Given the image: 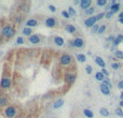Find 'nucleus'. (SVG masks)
Instances as JSON below:
<instances>
[{"mask_svg":"<svg viewBox=\"0 0 123 118\" xmlns=\"http://www.w3.org/2000/svg\"><path fill=\"white\" fill-rule=\"evenodd\" d=\"M14 35H15V30H14L11 26H5V27L2 29V35L5 38H7V39L12 38Z\"/></svg>","mask_w":123,"mask_h":118,"instance_id":"nucleus-1","label":"nucleus"},{"mask_svg":"<svg viewBox=\"0 0 123 118\" xmlns=\"http://www.w3.org/2000/svg\"><path fill=\"white\" fill-rule=\"evenodd\" d=\"M5 116H7V117L12 118V117H14V116H15V114H16V109H14L13 106H9V107H7V109H5Z\"/></svg>","mask_w":123,"mask_h":118,"instance_id":"nucleus-2","label":"nucleus"},{"mask_svg":"<svg viewBox=\"0 0 123 118\" xmlns=\"http://www.w3.org/2000/svg\"><path fill=\"white\" fill-rule=\"evenodd\" d=\"M97 22V18H96V16H92V17H89L88 19H85V22H84V24H85L86 27H93V26H95V23Z\"/></svg>","mask_w":123,"mask_h":118,"instance_id":"nucleus-3","label":"nucleus"},{"mask_svg":"<svg viewBox=\"0 0 123 118\" xmlns=\"http://www.w3.org/2000/svg\"><path fill=\"white\" fill-rule=\"evenodd\" d=\"M71 62V57L69 55H63L60 57V63L63 66H68Z\"/></svg>","mask_w":123,"mask_h":118,"instance_id":"nucleus-4","label":"nucleus"},{"mask_svg":"<svg viewBox=\"0 0 123 118\" xmlns=\"http://www.w3.org/2000/svg\"><path fill=\"white\" fill-rule=\"evenodd\" d=\"M91 3H92L91 0H81V1H80V7H81V9L86 11L88 9H90Z\"/></svg>","mask_w":123,"mask_h":118,"instance_id":"nucleus-5","label":"nucleus"},{"mask_svg":"<svg viewBox=\"0 0 123 118\" xmlns=\"http://www.w3.org/2000/svg\"><path fill=\"white\" fill-rule=\"evenodd\" d=\"M72 45L76 47H82L84 45V41L82 39H80V38H77V39L74 40V42H72Z\"/></svg>","mask_w":123,"mask_h":118,"instance_id":"nucleus-6","label":"nucleus"},{"mask_svg":"<svg viewBox=\"0 0 123 118\" xmlns=\"http://www.w3.org/2000/svg\"><path fill=\"white\" fill-rule=\"evenodd\" d=\"M100 91H102L103 95L109 96V93H110V88L108 87L107 85H105V84H102V85H100Z\"/></svg>","mask_w":123,"mask_h":118,"instance_id":"nucleus-7","label":"nucleus"},{"mask_svg":"<svg viewBox=\"0 0 123 118\" xmlns=\"http://www.w3.org/2000/svg\"><path fill=\"white\" fill-rule=\"evenodd\" d=\"M0 85H1V87L2 88H9L10 86H11V82H10V79H8V77H5V79H1Z\"/></svg>","mask_w":123,"mask_h":118,"instance_id":"nucleus-8","label":"nucleus"},{"mask_svg":"<svg viewBox=\"0 0 123 118\" xmlns=\"http://www.w3.org/2000/svg\"><path fill=\"white\" fill-rule=\"evenodd\" d=\"M29 41H30V43H33V44H38L40 42V39H39L38 35H30L29 37Z\"/></svg>","mask_w":123,"mask_h":118,"instance_id":"nucleus-9","label":"nucleus"},{"mask_svg":"<svg viewBox=\"0 0 123 118\" xmlns=\"http://www.w3.org/2000/svg\"><path fill=\"white\" fill-rule=\"evenodd\" d=\"M65 79H66V82H67L68 84H72L74 81H76V76H74V74H67Z\"/></svg>","mask_w":123,"mask_h":118,"instance_id":"nucleus-10","label":"nucleus"},{"mask_svg":"<svg viewBox=\"0 0 123 118\" xmlns=\"http://www.w3.org/2000/svg\"><path fill=\"white\" fill-rule=\"evenodd\" d=\"M45 25L48 26V27H54L55 26V19L52 18V17H49V18L45 21Z\"/></svg>","mask_w":123,"mask_h":118,"instance_id":"nucleus-11","label":"nucleus"},{"mask_svg":"<svg viewBox=\"0 0 123 118\" xmlns=\"http://www.w3.org/2000/svg\"><path fill=\"white\" fill-rule=\"evenodd\" d=\"M95 62L97 63L99 67H102L103 69H105V61L103 60L102 57H96V58H95Z\"/></svg>","mask_w":123,"mask_h":118,"instance_id":"nucleus-12","label":"nucleus"},{"mask_svg":"<svg viewBox=\"0 0 123 118\" xmlns=\"http://www.w3.org/2000/svg\"><path fill=\"white\" fill-rule=\"evenodd\" d=\"M54 43H55L56 45H58V46H63V45H64V40H63V38L56 37L55 39H54Z\"/></svg>","mask_w":123,"mask_h":118,"instance_id":"nucleus-13","label":"nucleus"},{"mask_svg":"<svg viewBox=\"0 0 123 118\" xmlns=\"http://www.w3.org/2000/svg\"><path fill=\"white\" fill-rule=\"evenodd\" d=\"M37 21L36 19H29V21H27V23H26V25H27L28 28H31V27H36L37 26Z\"/></svg>","mask_w":123,"mask_h":118,"instance_id":"nucleus-14","label":"nucleus"},{"mask_svg":"<svg viewBox=\"0 0 123 118\" xmlns=\"http://www.w3.org/2000/svg\"><path fill=\"white\" fill-rule=\"evenodd\" d=\"M119 9H120V4H119V3L111 4V7H110V11H111L112 13H116V12H118Z\"/></svg>","mask_w":123,"mask_h":118,"instance_id":"nucleus-15","label":"nucleus"},{"mask_svg":"<svg viewBox=\"0 0 123 118\" xmlns=\"http://www.w3.org/2000/svg\"><path fill=\"white\" fill-rule=\"evenodd\" d=\"M95 77H96L97 81H100V82H104L105 81V75L103 74L102 72H97V73L95 74Z\"/></svg>","mask_w":123,"mask_h":118,"instance_id":"nucleus-16","label":"nucleus"},{"mask_svg":"<svg viewBox=\"0 0 123 118\" xmlns=\"http://www.w3.org/2000/svg\"><path fill=\"white\" fill-rule=\"evenodd\" d=\"M83 113H84V115H85L88 118H93V117H94V114H93V112H92V111H90V109H84V111H83Z\"/></svg>","mask_w":123,"mask_h":118,"instance_id":"nucleus-17","label":"nucleus"},{"mask_svg":"<svg viewBox=\"0 0 123 118\" xmlns=\"http://www.w3.org/2000/svg\"><path fill=\"white\" fill-rule=\"evenodd\" d=\"M77 59H78V61H80V62H84V61L86 60V57L84 54H79V55H77Z\"/></svg>","mask_w":123,"mask_h":118,"instance_id":"nucleus-18","label":"nucleus"},{"mask_svg":"<svg viewBox=\"0 0 123 118\" xmlns=\"http://www.w3.org/2000/svg\"><path fill=\"white\" fill-rule=\"evenodd\" d=\"M122 41H123V35H119L118 37L116 38V40L113 41V44H114V45H118V44H120Z\"/></svg>","mask_w":123,"mask_h":118,"instance_id":"nucleus-19","label":"nucleus"},{"mask_svg":"<svg viewBox=\"0 0 123 118\" xmlns=\"http://www.w3.org/2000/svg\"><path fill=\"white\" fill-rule=\"evenodd\" d=\"M99 113H100V115L102 116H105V117H107V116H109V112H108V109H105V107H103V109H100V111H99Z\"/></svg>","mask_w":123,"mask_h":118,"instance_id":"nucleus-20","label":"nucleus"},{"mask_svg":"<svg viewBox=\"0 0 123 118\" xmlns=\"http://www.w3.org/2000/svg\"><path fill=\"white\" fill-rule=\"evenodd\" d=\"M63 104H64L63 100H58V101L55 102V104H54V109H59L60 106H63Z\"/></svg>","mask_w":123,"mask_h":118,"instance_id":"nucleus-21","label":"nucleus"},{"mask_svg":"<svg viewBox=\"0 0 123 118\" xmlns=\"http://www.w3.org/2000/svg\"><path fill=\"white\" fill-rule=\"evenodd\" d=\"M66 30H67L68 32H70V33H74V31H76V28H74V26H72V25H67Z\"/></svg>","mask_w":123,"mask_h":118,"instance_id":"nucleus-22","label":"nucleus"},{"mask_svg":"<svg viewBox=\"0 0 123 118\" xmlns=\"http://www.w3.org/2000/svg\"><path fill=\"white\" fill-rule=\"evenodd\" d=\"M31 32H33V31H31V28L26 27V28H24V29H23V33L25 35H31Z\"/></svg>","mask_w":123,"mask_h":118,"instance_id":"nucleus-23","label":"nucleus"},{"mask_svg":"<svg viewBox=\"0 0 123 118\" xmlns=\"http://www.w3.org/2000/svg\"><path fill=\"white\" fill-rule=\"evenodd\" d=\"M8 99L5 97H0V106H5L7 104Z\"/></svg>","mask_w":123,"mask_h":118,"instance_id":"nucleus-24","label":"nucleus"},{"mask_svg":"<svg viewBox=\"0 0 123 118\" xmlns=\"http://www.w3.org/2000/svg\"><path fill=\"white\" fill-rule=\"evenodd\" d=\"M114 56H116L117 58H119V59H123V52L116 51V52H114Z\"/></svg>","mask_w":123,"mask_h":118,"instance_id":"nucleus-25","label":"nucleus"},{"mask_svg":"<svg viewBox=\"0 0 123 118\" xmlns=\"http://www.w3.org/2000/svg\"><path fill=\"white\" fill-rule=\"evenodd\" d=\"M68 13L70 14V16H74V15H76V14H77V12L74 11V10L72 9L71 7H69V8H68Z\"/></svg>","mask_w":123,"mask_h":118,"instance_id":"nucleus-26","label":"nucleus"},{"mask_svg":"<svg viewBox=\"0 0 123 118\" xmlns=\"http://www.w3.org/2000/svg\"><path fill=\"white\" fill-rule=\"evenodd\" d=\"M106 4H107L106 0H97V5H99V7H103V5H106Z\"/></svg>","mask_w":123,"mask_h":118,"instance_id":"nucleus-27","label":"nucleus"},{"mask_svg":"<svg viewBox=\"0 0 123 118\" xmlns=\"http://www.w3.org/2000/svg\"><path fill=\"white\" fill-rule=\"evenodd\" d=\"M94 11H95V9H94V8H90V9H88L85 11V13L88 14V15H91V14L94 13Z\"/></svg>","mask_w":123,"mask_h":118,"instance_id":"nucleus-28","label":"nucleus"},{"mask_svg":"<svg viewBox=\"0 0 123 118\" xmlns=\"http://www.w3.org/2000/svg\"><path fill=\"white\" fill-rule=\"evenodd\" d=\"M103 84H105V85H107L109 88H111V83H110V81L108 79H105V81L103 82Z\"/></svg>","mask_w":123,"mask_h":118,"instance_id":"nucleus-29","label":"nucleus"},{"mask_svg":"<svg viewBox=\"0 0 123 118\" xmlns=\"http://www.w3.org/2000/svg\"><path fill=\"white\" fill-rule=\"evenodd\" d=\"M105 30H106V26H105V25H102V26L99 27V30H98L97 33H99V35H100V33H103Z\"/></svg>","mask_w":123,"mask_h":118,"instance_id":"nucleus-30","label":"nucleus"},{"mask_svg":"<svg viewBox=\"0 0 123 118\" xmlns=\"http://www.w3.org/2000/svg\"><path fill=\"white\" fill-rule=\"evenodd\" d=\"M111 67H112V69H114V70H118V69H119V68H120V67H121V66H120V63H117V62H113V63H112V65H111Z\"/></svg>","mask_w":123,"mask_h":118,"instance_id":"nucleus-31","label":"nucleus"},{"mask_svg":"<svg viewBox=\"0 0 123 118\" xmlns=\"http://www.w3.org/2000/svg\"><path fill=\"white\" fill-rule=\"evenodd\" d=\"M62 15H63L65 18H69V17H70V14L68 13L67 11H63V12H62Z\"/></svg>","mask_w":123,"mask_h":118,"instance_id":"nucleus-32","label":"nucleus"},{"mask_svg":"<svg viewBox=\"0 0 123 118\" xmlns=\"http://www.w3.org/2000/svg\"><path fill=\"white\" fill-rule=\"evenodd\" d=\"M116 114L119 116H121V117H123V111L121 109H116Z\"/></svg>","mask_w":123,"mask_h":118,"instance_id":"nucleus-33","label":"nucleus"},{"mask_svg":"<svg viewBox=\"0 0 123 118\" xmlns=\"http://www.w3.org/2000/svg\"><path fill=\"white\" fill-rule=\"evenodd\" d=\"M112 15H113V13H112L111 11H110V12H107V13L105 14V16H106V18H111Z\"/></svg>","mask_w":123,"mask_h":118,"instance_id":"nucleus-34","label":"nucleus"},{"mask_svg":"<svg viewBox=\"0 0 123 118\" xmlns=\"http://www.w3.org/2000/svg\"><path fill=\"white\" fill-rule=\"evenodd\" d=\"M16 43H17V44H23V43H24V40H23V38H22V37H19V38H17V40H16Z\"/></svg>","mask_w":123,"mask_h":118,"instance_id":"nucleus-35","label":"nucleus"},{"mask_svg":"<svg viewBox=\"0 0 123 118\" xmlns=\"http://www.w3.org/2000/svg\"><path fill=\"white\" fill-rule=\"evenodd\" d=\"M86 72H88L89 74H91V73H92V67H91V66H86Z\"/></svg>","mask_w":123,"mask_h":118,"instance_id":"nucleus-36","label":"nucleus"},{"mask_svg":"<svg viewBox=\"0 0 123 118\" xmlns=\"http://www.w3.org/2000/svg\"><path fill=\"white\" fill-rule=\"evenodd\" d=\"M99 27L100 26H97V25H95L93 27V32H98V30H99Z\"/></svg>","mask_w":123,"mask_h":118,"instance_id":"nucleus-37","label":"nucleus"},{"mask_svg":"<svg viewBox=\"0 0 123 118\" xmlns=\"http://www.w3.org/2000/svg\"><path fill=\"white\" fill-rule=\"evenodd\" d=\"M104 16H105V14H104V13H99V14L97 15V16H96V18H97V21H99V19H102Z\"/></svg>","mask_w":123,"mask_h":118,"instance_id":"nucleus-38","label":"nucleus"},{"mask_svg":"<svg viewBox=\"0 0 123 118\" xmlns=\"http://www.w3.org/2000/svg\"><path fill=\"white\" fill-rule=\"evenodd\" d=\"M102 73L104 75H106V76H109V73H108V71L106 69H102Z\"/></svg>","mask_w":123,"mask_h":118,"instance_id":"nucleus-39","label":"nucleus"},{"mask_svg":"<svg viewBox=\"0 0 123 118\" xmlns=\"http://www.w3.org/2000/svg\"><path fill=\"white\" fill-rule=\"evenodd\" d=\"M118 87L120 88V89H123V81L119 82V83H118Z\"/></svg>","mask_w":123,"mask_h":118,"instance_id":"nucleus-40","label":"nucleus"},{"mask_svg":"<svg viewBox=\"0 0 123 118\" xmlns=\"http://www.w3.org/2000/svg\"><path fill=\"white\" fill-rule=\"evenodd\" d=\"M49 9L51 10V12H55V7H54V5H49Z\"/></svg>","mask_w":123,"mask_h":118,"instance_id":"nucleus-41","label":"nucleus"},{"mask_svg":"<svg viewBox=\"0 0 123 118\" xmlns=\"http://www.w3.org/2000/svg\"><path fill=\"white\" fill-rule=\"evenodd\" d=\"M119 18H123V12H122V13H120V15H119Z\"/></svg>","mask_w":123,"mask_h":118,"instance_id":"nucleus-42","label":"nucleus"},{"mask_svg":"<svg viewBox=\"0 0 123 118\" xmlns=\"http://www.w3.org/2000/svg\"><path fill=\"white\" fill-rule=\"evenodd\" d=\"M120 98H121V100H123V91L121 92V95H120Z\"/></svg>","mask_w":123,"mask_h":118,"instance_id":"nucleus-43","label":"nucleus"},{"mask_svg":"<svg viewBox=\"0 0 123 118\" xmlns=\"http://www.w3.org/2000/svg\"><path fill=\"white\" fill-rule=\"evenodd\" d=\"M120 106H121V107L123 106V100H121V102H120Z\"/></svg>","mask_w":123,"mask_h":118,"instance_id":"nucleus-44","label":"nucleus"},{"mask_svg":"<svg viewBox=\"0 0 123 118\" xmlns=\"http://www.w3.org/2000/svg\"><path fill=\"white\" fill-rule=\"evenodd\" d=\"M119 22H120L121 24H123V18H119Z\"/></svg>","mask_w":123,"mask_h":118,"instance_id":"nucleus-45","label":"nucleus"},{"mask_svg":"<svg viewBox=\"0 0 123 118\" xmlns=\"http://www.w3.org/2000/svg\"><path fill=\"white\" fill-rule=\"evenodd\" d=\"M0 43H1V37H0Z\"/></svg>","mask_w":123,"mask_h":118,"instance_id":"nucleus-46","label":"nucleus"}]
</instances>
